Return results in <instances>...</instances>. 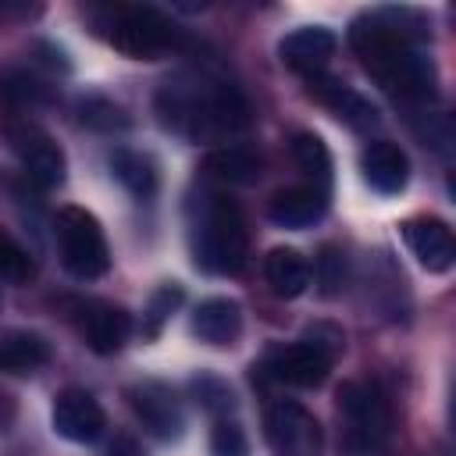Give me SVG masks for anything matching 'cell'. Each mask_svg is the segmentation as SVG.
Masks as SVG:
<instances>
[{
    "instance_id": "cell-1",
    "label": "cell",
    "mask_w": 456,
    "mask_h": 456,
    "mask_svg": "<svg viewBox=\"0 0 456 456\" xmlns=\"http://www.w3.org/2000/svg\"><path fill=\"white\" fill-rule=\"evenodd\" d=\"M431 28L413 7H374L349 25V46L363 71L406 107H424L438 93V71L424 43Z\"/></svg>"
},
{
    "instance_id": "cell-2",
    "label": "cell",
    "mask_w": 456,
    "mask_h": 456,
    "mask_svg": "<svg viewBox=\"0 0 456 456\" xmlns=\"http://www.w3.org/2000/svg\"><path fill=\"white\" fill-rule=\"evenodd\" d=\"M164 132L185 142H224L253 125L246 93L214 68H182L153 96Z\"/></svg>"
},
{
    "instance_id": "cell-3",
    "label": "cell",
    "mask_w": 456,
    "mask_h": 456,
    "mask_svg": "<svg viewBox=\"0 0 456 456\" xmlns=\"http://www.w3.org/2000/svg\"><path fill=\"white\" fill-rule=\"evenodd\" d=\"M82 18L89 21L93 36L135 61H157L189 46L185 28L150 4H86Z\"/></svg>"
},
{
    "instance_id": "cell-4",
    "label": "cell",
    "mask_w": 456,
    "mask_h": 456,
    "mask_svg": "<svg viewBox=\"0 0 456 456\" xmlns=\"http://www.w3.org/2000/svg\"><path fill=\"white\" fill-rule=\"evenodd\" d=\"M189 246L200 271L239 274L249 260V228L242 207L217 189H200V196L189 200Z\"/></svg>"
},
{
    "instance_id": "cell-5",
    "label": "cell",
    "mask_w": 456,
    "mask_h": 456,
    "mask_svg": "<svg viewBox=\"0 0 456 456\" xmlns=\"http://www.w3.org/2000/svg\"><path fill=\"white\" fill-rule=\"evenodd\" d=\"M335 403H338V420H342L346 445L356 456H381L392 445L395 417H392V403L381 392V385L346 381L335 392Z\"/></svg>"
},
{
    "instance_id": "cell-6",
    "label": "cell",
    "mask_w": 456,
    "mask_h": 456,
    "mask_svg": "<svg viewBox=\"0 0 456 456\" xmlns=\"http://www.w3.org/2000/svg\"><path fill=\"white\" fill-rule=\"evenodd\" d=\"M338 349H342V335L335 328H317V331H310L299 342H289V346L271 349L260 360V367H253V370H260L264 378H271L278 385L317 388L331 374Z\"/></svg>"
},
{
    "instance_id": "cell-7",
    "label": "cell",
    "mask_w": 456,
    "mask_h": 456,
    "mask_svg": "<svg viewBox=\"0 0 456 456\" xmlns=\"http://www.w3.org/2000/svg\"><path fill=\"white\" fill-rule=\"evenodd\" d=\"M57 253L68 274L93 281L110 271V246L103 235V224L86 207H61L53 217Z\"/></svg>"
},
{
    "instance_id": "cell-8",
    "label": "cell",
    "mask_w": 456,
    "mask_h": 456,
    "mask_svg": "<svg viewBox=\"0 0 456 456\" xmlns=\"http://www.w3.org/2000/svg\"><path fill=\"white\" fill-rule=\"evenodd\" d=\"M4 132H7V142H11L25 178L36 189L50 192V189H57L64 182V171H68L64 150L53 142V135L39 121H32V118H7Z\"/></svg>"
},
{
    "instance_id": "cell-9",
    "label": "cell",
    "mask_w": 456,
    "mask_h": 456,
    "mask_svg": "<svg viewBox=\"0 0 456 456\" xmlns=\"http://www.w3.org/2000/svg\"><path fill=\"white\" fill-rule=\"evenodd\" d=\"M264 428H267V442L278 449V456H321V424L303 403H296V399L271 403Z\"/></svg>"
},
{
    "instance_id": "cell-10",
    "label": "cell",
    "mask_w": 456,
    "mask_h": 456,
    "mask_svg": "<svg viewBox=\"0 0 456 456\" xmlns=\"http://www.w3.org/2000/svg\"><path fill=\"white\" fill-rule=\"evenodd\" d=\"M71 321L86 346L100 356L118 353L132 335V314L107 299H71Z\"/></svg>"
},
{
    "instance_id": "cell-11",
    "label": "cell",
    "mask_w": 456,
    "mask_h": 456,
    "mask_svg": "<svg viewBox=\"0 0 456 456\" xmlns=\"http://www.w3.org/2000/svg\"><path fill=\"white\" fill-rule=\"evenodd\" d=\"M128 406L139 417V424L160 438V442H175L185 431V413L178 395L164 385V381H139L128 388Z\"/></svg>"
},
{
    "instance_id": "cell-12",
    "label": "cell",
    "mask_w": 456,
    "mask_h": 456,
    "mask_svg": "<svg viewBox=\"0 0 456 456\" xmlns=\"http://www.w3.org/2000/svg\"><path fill=\"white\" fill-rule=\"evenodd\" d=\"M50 420H53V431L64 438V442H75V445H89L103 435L107 428V413L100 406V399L86 388H64L57 392L53 399V410H50Z\"/></svg>"
},
{
    "instance_id": "cell-13",
    "label": "cell",
    "mask_w": 456,
    "mask_h": 456,
    "mask_svg": "<svg viewBox=\"0 0 456 456\" xmlns=\"http://www.w3.org/2000/svg\"><path fill=\"white\" fill-rule=\"evenodd\" d=\"M399 235L406 242V249L417 256V264L431 274H445L452 264H456V239H452V228L442 221V217H406L399 224Z\"/></svg>"
},
{
    "instance_id": "cell-14",
    "label": "cell",
    "mask_w": 456,
    "mask_h": 456,
    "mask_svg": "<svg viewBox=\"0 0 456 456\" xmlns=\"http://www.w3.org/2000/svg\"><path fill=\"white\" fill-rule=\"evenodd\" d=\"M306 93H310L317 103H324L338 121H346L349 128H356V132H370V128H378V121H381L378 107H374L363 93H356L353 86H346V82H338V78H331V75H324V71L306 78Z\"/></svg>"
},
{
    "instance_id": "cell-15",
    "label": "cell",
    "mask_w": 456,
    "mask_h": 456,
    "mask_svg": "<svg viewBox=\"0 0 456 456\" xmlns=\"http://www.w3.org/2000/svg\"><path fill=\"white\" fill-rule=\"evenodd\" d=\"M338 50V36L324 25H303V28H292L281 43H278V57L289 71L310 78V75H321L328 68V61L335 57Z\"/></svg>"
},
{
    "instance_id": "cell-16",
    "label": "cell",
    "mask_w": 456,
    "mask_h": 456,
    "mask_svg": "<svg viewBox=\"0 0 456 456\" xmlns=\"http://www.w3.org/2000/svg\"><path fill=\"white\" fill-rule=\"evenodd\" d=\"M360 171H363V182L381 192V196H395L406 189L410 182V160L406 153L388 142V139H374L363 153H360Z\"/></svg>"
},
{
    "instance_id": "cell-17",
    "label": "cell",
    "mask_w": 456,
    "mask_h": 456,
    "mask_svg": "<svg viewBox=\"0 0 456 456\" xmlns=\"http://www.w3.org/2000/svg\"><path fill=\"white\" fill-rule=\"evenodd\" d=\"M328 214V192L314 185H289L267 200V217L278 228H310Z\"/></svg>"
},
{
    "instance_id": "cell-18",
    "label": "cell",
    "mask_w": 456,
    "mask_h": 456,
    "mask_svg": "<svg viewBox=\"0 0 456 456\" xmlns=\"http://www.w3.org/2000/svg\"><path fill=\"white\" fill-rule=\"evenodd\" d=\"M264 157L246 142H224L203 157V175L221 185H253L260 182Z\"/></svg>"
},
{
    "instance_id": "cell-19",
    "label": "cell",
    "mask_w": 456,
    "mask_h": 456,
    "mask_svg": "<svg viewBox=\"0 0 456 456\" xmlns=\"http://www.w3.org/2000/svg\"><path fill=\"white\" fill-rule=\"evenodd\" d=\"M192 335L207 346H232L242 335V306L228 296H210L192 310Z\"/></svg>"
},
{
    "instance_id": "cell-20",
    "label": "cell",
    "mask_w": 456,
    "mask_h": 456,
    "mask_svg": "<svg viewBox=\"0 0 456 456\" xmlns=\"http://www.w3.org/2000/svg\"><path fill=\"white\" fill-rule=\"evenodd\" d=\"M50 360H53V349L39 331L11 328L0 335V370L4 374H36Z\"/></svg>"
},
{
    "instance_id": "cell-21",
    "label": "cell",
    "mask_w": 456,
    "mask_h": 456,
    "mask_svg": "<svg viewBox=\"0 0 456 456\" xmlns=\"http://www.w3.org/2000/svg\"><path fill=\"white\" fill-rule=\"evenodd\" d=\"M264 278L278 299H299L310 289V260L292 246H278L264 256Z\"/></svg>"
},
{
    "instance_id": "cell-22",
    "label": "cell",
    "mask_w": 456,
    "mask_h": 456,
    "mask_svg": "<svg viewBox=\"0 0 456 456\" xmlns=\"http://www.w3.org/2000/svg\"><path fill=\"white\" fill-rule=\"evenodd\" d=\"M50 86L39 78V75H32V71H25V68H7V71H0V103L11 110V118H28V114H36L39 107H46L50 103Z\"/></svg>"
},
{
    "instance_id": "cell-23",
    "label": "cell",
    "mask_w": 456,
    "mask_h": 456,
    "mask_svg": "<svg viewBox=\"0 0 456 456\" xmlns=\"http://www.w3.org/2000/svg\"><path fill=\"white\" fill-rule=\"evenodd\" d=\"M110 175L121 182V189L135 200H150L157 192V164L150 153H139V150H128V146H118L110 157Z\"/></svg>"
},
{
    "instance_id": "cell-24",
    "label": "cell",
    "mask_w": 456,
    "mask_h": 456,
    "mask_svg": "<svg viewBox=\"0 0 456 456\" xmlns=\"http://www.w3.org/2000/svg\"><path fill=\"white\" fill-rule=\"evenodd\" d=\"M292 160L299 164V171L310 178L314 189L328 192V185H331V153H328V146H324L321 135L299 132L292 139Z\"/></svg>"
},
{
    "instance_id": "cell-25",
    "label": "cell",
    "mask_w": 456,
    "mask_h": 456,
    "mask_svg": "<svg viewBox=\"0 0 456 456\" xmlns=\"http://www.w3.org/2000/svg\"><path fill=\"white\" fill-rule=\"evenodd\" d=\"M75 110H78V121L86 128H93V132H125L132 125V118H128V110L121 103H114L107 96H96V93L82 96Z\"/></svg>"
},
{
    "instance_id": "cell-26",
    "label": "cell",
    "mask_w": 456,
    "mask_h": 456,
    "mask_svg": "<svg viewBox=\"0 0 456 456\" xmlns=\"http://www.w3.org/2000/svg\"><path fill=\"white\" fill-rule=\"evenodd\" d=\"M28 278H32V256H28V249L7 228H0V281L21 285Z\"/></svg>"
},
{
    "instance_id": "cell-27",
    "label": "cell",
    "mask_w": 456,
    "mask_h": 456,
    "mask_svg": "<svg viewBox=\"0 0 456 456\" xmlns=\"http://www.w3.org/2000/svg\"><path fill=\"white\" fill-rule=\"evenodd\" d=\"M178 303H182V285H178V281L160 285V289L150 296V306H146V314H142V335L153 338V335L164 328V321L178 310Z\"/></svg>"
},
{
    "instance_id": "cell-28",
    "label": "cell",
    "mask_w": 456,
    "mask_h": 456,
    "mask_svg": "<svg viewBox=\"0 0 456 456\" xmlns=\"http://www.w3.org/2000/svg\"><path fill=\"white\" fill-rule=\"evenodd\" d=\"M192 395H196V403H200L207 413H214L217 420L235 410V395H232V388H228L221 378H210V374L196 378V381H192Z\"/></svg>"
},
{
    "instance_id": "cell-29",
    "label": "cell",
    "mask_w": 456,
    "mask_h": 456,
    "mask_svg": "<svg viewBox=\"0 0 456 456\" xmlns=\"http://www.w3.org/2000/svg\"><path fill=\"white\" fill-rule=\"evenodd\" d=\"M210 456H249V438H246V431H242L235 420H228V417L214 420V431H210Z\"/></svg>"
},
{
    "instance_id": "cell-30",
    "label": "cell",
    "mask_w": 456,
    "mask_h": 456,
    "mask_svg": "<svg viewBox=\"0 0 456 456\" xmlns=\"http://www.w3.org/2000/svg\"><path fill=\"white\" fill-rule=\"evenodd\" d=\"M317 285L324 296H335L342 292L346 285V253L338 246H324L321 256H317Z\"/></svg>"
},
{
    "instance_id": "cell-31",
    "label": "cell",
    "mask_w": 456,
    "mask_h": 456,
    "mask_svg": "<svg viewBox=\"0 0 456 456\" xmlns=\"http://www.w3.org/2000/svg\"><path fill=\"white\" fill-rule=\"evenodd\" d=\"M103 456H146V452H142V445H139L128 431H118V435L107 442V452H103Z\"/></svg>"
},
{
    "instance_id": "cell-32",
    "label": "cell",
    "mask_w": 456,
    "mask_h": 456,
    "mask_svg": "<svg viewBox=\"0 0 456 456\" xmlns=\"http://www.w3.org/2000/svg\"><path fill=\"white\" fill-rule=\"evenodd\" d=\"M11 417H14V403H11L7 392H0V431L11 424Z\"/></svg>"
},
{
    "instance_id": "cell-33",
    "label": "cell",
    "mask_w": 456,
    "mask_h": 456,
    "mask_svg": "<svg viewBox=\"0 0 456 456\" xmlns=\"http://www.w3.org/2000/svg\"><path fill=\"white\" fill-rule=\"evenodd\" d=\"M0 303H4V296H0Z\"/></svg>"
}]
</instances>
